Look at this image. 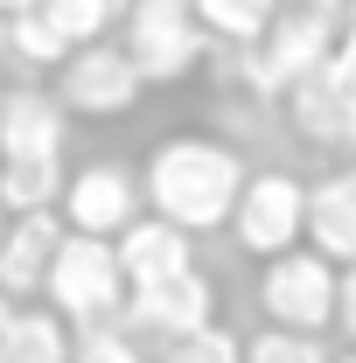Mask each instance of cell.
I'll return each mask as SVG.
<instances>
[{
	"instance_id": "cell-11",
	"label": "cell",
	"mask_w": 356,
	"mask_h": 363,
	"mask_svg": "<svg viewBox=\"0 0 356 363\" xmlns=\"http://www.w3.org/2000/svg\"><path fill=\"white\" fill-rule=\"evenodd\" d=\"M56 245H63V217H56V210L7 217V230H0V294H7V301H28V294H43Z\"/></svg>"
},
{
	"instance_id": "cell-18",
	"label": "cell",
	"mask_w": 356,
	"mask_h": 363,
	"mask_svg": "<svg viewBox=\"0 0 356 363\" xmlns=\"http://www.w3.org/2000/svg\"><path fill=\"white\" fill-rule=\"evenodd\" d=\"M279 14V0H196V21L210 43H259Z\"/></svg>"
},
{
	"instance_id": "cell-16",
	"label": "cell",
	"mask_w": 356,
	"mask_h": 363,
	"mask_svg": "<svg viewBox=\"0 0 356 363\" xmlns=\"http://www.w3.org/2000/svg\"><path fill=\"white\" fill-rule=\"evenodd\" d=\"M0 363H70V335L63 321L43 308H14V328L0 342Z\"/></svg>"
},
{
	"instance_id": "cell-3",
	"label": "cell",
	"mask_w": 356,
	"mask_h": 363,
	"mask_svg": "<svg viewBox=\"0 0 356 363\" xmlns=\"http://www.w3.org/2000/svg\"><path fill=\"white\" fill-rule=\"evenodd\" d=\"M43 294H49V308L63 321H77V328H105V321L126 315V272L112 259V245L105 238H77V230H63Z\"/></svg>"
},
{
	"instance_id": "cell-4",
	"label": "cell",
	"mask_w": 356,
	"mask_h": 363,
	"mask_svg": "<svg viewBox=\"0 0 356 363\" xmlns=\"http://www.w3.org/2000/svg\"><path fill=\"white\" fill-rule=\"evenodd\" d=\"M126 56H133L140 84H182L189 70H203L210 35L196 21V0H133L126 7Z\"/></svg>"
},
{
	"instance_id": "cell-26",
	"label": "cell",
	"mask_w": 356,
	"mask_h": 363,
	"mask_svg": "<svg viewBox=\"0 0 356 363\" xmlns=\"http://www.w3.org/2000/svg\"><path fill=\"white\" fill-rule=\"evenodd\" d=\"M335 363H356V357H335Z\"/></svg>"
},
{
	"instance_id": "cell-13",
	"label": "cell",
	"mask_w": 356,
	"mask_h": 363,
	"mask_svg": "<svg viewBox=\"0 0 356 363\" xmlns=\"http://www.w3.org/2000/svg\"><path fill=\"white\" fill-rule=\"evenodd\" d=\"M308 252L328 266H356V168H335L308 189Z\"/></svg>"
},
{
	"instance_id": "cell-5",
	"label": "cell",
	"mask_w": 356,
	"mask_h": 363,
	"mask_svg": "<svg viewBox=\"0 0 356 363\" xmlns=\"http://www.w3.org/2000/svg\"><path fill=\"white\" fill-rule=\"evenodd\" d=\"M335 279L343 272L328 266L321 252H279V259H266V272H259V308H266L272 328H301V335H321L328 321H335Z\"/></svg>"
},
{
	"instance_id": "cell-25",
	"label": "cell",
	"mask_w": 356,
	"mask_h": 363,
	"mask_svg": "<svg viewBox=\"0 0 356 363\" xmlns=\"http://www.w3.org/2000/svg\"><path fill=\"white\" fill-rule=\"evenodd\" d=\"M28 7H43V0H0V14H28Z\"/></svg>"
},
{
	"instance_id": "cell-6",
	"label": "cell",
	"mask_w": 356,
	"mask_h": 363,
	"mask_svg": "<svg viewBox=\"0 0 356 363\" xmlns=\"http://www.w3.org/2000/svg\"><path fill=\"white\" fill-rule=\"evenodd\" d=\"M230 230L252 259H279L308 238V182H294L287 168H266V175H245L238 189V210H230Z\"/></svg>"
},
{
	"instance_id": "cell-23",
	"label": "cell",
	"mask_w": 356,
	"mask_h": 363,
	"mask_svg": "<svg viewBox=\"0 0 356 363\" xmlns=\"http://www.w3.org/2000/svg\"><path fill=\"white\" fill-rule=\"evenodd\" d=\"M321 77H328V91H335L343 105H356V21H343V35H335V49H328Z\"/></svg>"
},
{
	"instance_id": "cell-22",
	"label": "cell",
	"mask_w": 356,
	"mask_h": 363,
	"mask_svg": "<svg viewBox=\"0 0 356 363\" xmlns=\"http://www.w3.org/2000/svg\"><path fill=\"white\" fill-rule=\"evenodd\" d=\"M70 363H147V357L133 350V335H126V328H112V321H105V328H84V335L70 342Z\"/></svg>"
},
{
	"instance_id": "cell-27",
	"label": "cell",
	"mask_w": 356,
	"mask_h": 363,
	"mask_svg": "<svg viewBox=\"0 0 356 363\" xmlns=\"http://www.w3.org/2000/svg\"><path fill=\"white\" fill-rule=\"evenodd\" d=\"M0 230H7V224H0Z\"/></svg>"
},
{
	"instance_id": "cell-9",
	"label": "cell",
	"mask_w": 356,
	"mask_h": 363,
	"mask_svg": "<svg viewBox=\"0 0 356 363\" xmlns=\"http://www.w3.org/2000/svg\"><path fill=\"white\" fill-rule=\"evenodd\" d=\"M126 328L140 335H161V342H182V335H196V328H210L217 321V286L203 279V272L189 266L175 279H154V286H133L126 294Z\"/></svg>"
},
{
	"instance_id": "cell-2",
	"label": "cell",
	"mask_w": 356,
	"mask_h": 363,
	"mask_svg": "<svg viewBox=\"0 0 356 363\" xmlns=\"http://www.w3.org/2000/svg\"><path fill=\"white\" fill-rule=\"evenodd\" d=\"M343 0H279L272 28L259 35V98H287L294 84H308L314 70L328 63V49L343 35Z\"/></svg>"
},
{
	"instance_id": "cell-12",
	"label": "cell",
	"mask_w": 356,
	"mask_h": 363,
	"mask_svg": "<svg viewBox=\"0 0 356 363\" xmlns=\"http://www.w3.org/2000/svg\"><path fill=\"white\" fill-rule=\"evenodd\" d=\"M63 133H70V112L56 105V91H7L0 98V161H43V154H63Z\"/></svg>"
},
{
	"instance_id": "cell-7",
	"label": "cell",
	"mask_w": 356,
	"mask_h": 363,
	"mask_svg": "<svg viewBox=\"0 0 356 363\" xmlns=\"http://www.w3.org/2000/svg\"><path fill=\"white\" fill-rule=\"evenodd\" d=\"M56 105L70 119H119L140 105V70L119 43H84L56 63Z\"/></svg>"
},
{
	"instance_id": "cell-1",
	"label": "cell",
	"mask_w": 356,
	"mask_h": 363,
	"mask_svg": "<svg viewBox=\"0 0 356 363\" xmlns=\"http://www.w3.org/2000/svg\"><path fill=\"white\" fill-rule=\"evenodd\" d=\"M238 189H245V154L230 140L210 133H175L147 154V175H140V196L154 217H168L175 230H223L230 210H238Z\"/></svg>"
},
{
	"instance_id": "cell-20",
	"label": "cell",
	"mask_w": 356,
	"mask_h": 363,
	"mask_svg": "<svg viewBox=\"0 0 356 363\" xmlns=\"http://www.w3.org/2000/svg\"><path fill=\"white\" fill-rule=\"evenodd\" d=\"M245 363H328L321 350V335H301V328H259L252 342H245Z\"/></svg>"
},
{
	"instance_id": "cell-24",
	"label": "cell",
	"mask_w": 356,
	"mask_h": 363,
	"mask_svg": "<svg viewBox=\"0 0 356 363\" xmlns=\"http://www.w3.org/2000/svg\"><path fill=\"white\" fill-rule=\"evenodd\" d=\"M335 321H343V335H356V266H343L335 279Z\"/></svg>"
},
{
	"instance_id": "cell-19",
	"label": "cell",
	"mask_w": 356,
	"mask_h": 363,
	"mask_svg": "<svg viewBox=\"0 0 356 363\" xmlns=\"http://www.w3.org/2000/svg\"><path fill=\"white\" fill-rule=\"evenodd\" d=\"M126 7H133V0H43V21L63 35V49H84V43H98Z\"/></svg>"
},
{
	"instance_id": "cell-21",
	"label": "cell",
	"mask_w": 356,
	"mask_h": 363,
	"mask_svg": "<svg viewBox=\"0 0 356 363\" xmlns=\"http://www.w3.org/2000/svg\"><path fill=\"white\" fill-rule=\"evenodd\" d=\"M161 363H245V342L230 335V328H196V335H182V342H168L161 350Z\"/></svg>"
},
{
	"instance_id": "cell-14",
	"label": "cell",
	"mask_w": 356,
	"mask_h": 363,
	"mask_svg": "<svg viewBox=\"0 0 356 363\" xmlns=\"http://www.w3.org/2000/svg\"><path fill=\"white\" fill-rule=\"evenodd\" d=\"M279 105H287V119H294V133H301V140L328 147V154H356V105H343V98L328 91L321 70H314L308 84H294Z\"/></svg>"
},
{
	"instance_id": "cell-17",
	"label": "cell",
	"mask_w": 356,
	"mask_h": 363,
	"mask_svg": "<svg viewBox=\"0 0 356 363\" xmlns=\"http://www.w3.org/2000/svg\"><path fill=\"white\" fill-rule=\"evenodd\" d=\"M0 49L21 63V70H56L70 49H63V35L43 21V7H28V14H0Z\"/></svg>"
},
{
	"instance_id": "cell-15",
	"label": "cell",
	"mask_w": 356,
	"mask_h": 363,
	"mask_svg": "<svg viewBox=\"0 0 356 363\" xmlns=\"http://www.w3.org/2000/svg\"><path fill=\"white\" fill-rule=\"evenodd\" d=\"M63 203V154L43 161H0V210L28 217V210H56Z\"/></svg>"
},
{
	"instance_id": "cell-10",
	"label": "cell",
	"mask_w": 356,
	"mask_h": 363,
	"mask_svg": "<svg viewBox=\"0 0 356 363\" xmlns=\"http://www.w3.org/2000/svg\"><path fill=\"white\" fill-rule=\"evenodd\" d=\"M112 259L126 272V294L133 286H154V279H175V272L196 266V238L175 230L168 217H133V224L112 238Z\"/></svg>"
},
{
	"instance_id": "cell-8",
	"label": "cell",
	"mask_w": 356,
	"mask_h": 363,
	"mask_svg": "<svg viewBox=\"0 0 356 363\" xmlns=\"http://www.w3.org/2000/svg\"><path fill=\"white\" fill-rule=\"evenodd\" d=\"M56 217H63V230H77V238H105L112 245L140 217V182L126 168H112V161H91V168H77V175L63 182Z\"/></svg>"
}]
</instances>
